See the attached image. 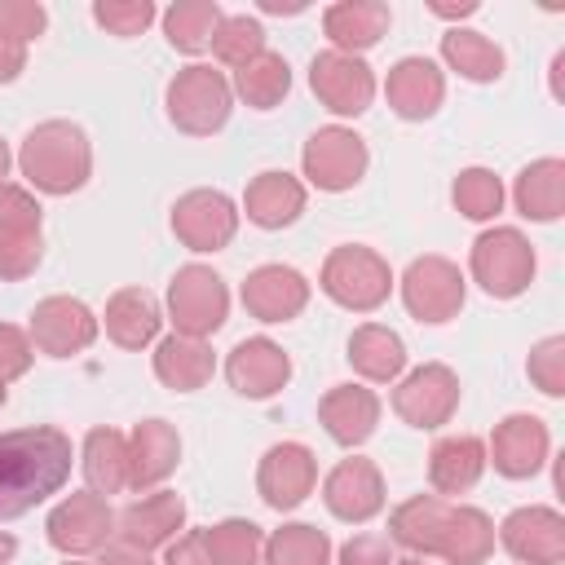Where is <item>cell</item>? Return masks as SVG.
<instances>
[{"label":"cell","instance_id":"cell-1","mask_svg":"<svg viewBox=\"0 0 565 565\" xmlns=\"http://www.w3.org/2000/svg\"><path fill=\"white\" fill-rule=\"evenodd\" d=\"M71 437L53 424L0 433V521H13L57 494L71 477Z\"/></svg>","mask_w":565,"mask_h":565},{"label":"cell","instance_id":"cell-2","mask_svg":"<svg viewBox=\"0 0 565 565\" xmlns=\"http://www.w3.org/2000/svg\"><path fill=\"white\" fill-rule=\"evenodd\" d=\"M18 168L26 177V190L35 194H75L93 177V146L79 124L71 119H44L35 124L18 146Z\"/></svg>","mask_w":565,"mask_h":565},{"label":"cell","instance_id":"cell-3","mask_svg":"<svg viewBox=\"0 0 565 565\" xmlns=\"http://www.w3.org/2000/svg\"><path fill=\"white\" fill-rule=\"evenodd\" d=\"M318 287L327 300H335L349 313H375L393 296V269L388 260L366 243H340L327 252Z\"/></svg>","mask_w":565,"mask_h":565},{"label":"cell","instance_id":"cell-4","mask_svg":"<svg viewBox=\"0 0 565 565\" xmlns=\"http://www.w3.org/2000/svg\"><path fill=\"white\" fill-rule=\"evenodd\" d=\"M534 269H539V256L530 247V238L516 230V225H490L472 238V252H468V274L472 282L494 296V300H516L530 282H534Z\"/></svg>","mask_w":565,"mask_h":565},{"label":"cell","instance_id":"cell-5","mask_svg":"<svg viewBox=\"0 0 565 565\" xmlns=\"http://www.w3.org/2000/svg\"><path fill=\"white\" fill-rule=\"evenodd\" d=\"M163 106H168V119H172L177 132L212 137V132L225 128V119L234 110V88H230V79L221 71H212L203 62H190L168 79Z\"/></svg>","mask_w":565,"mask_h":565},{"label":"cell","instance_id":"cell-6","mask_svg":"<svg viewBox=\"0 0 565 565\" xmlns=\"http://www.w3.org/2000/svg\"><path fill=\"white\" fill-rule=\"evenodd\" d=\"M168 318L177 327V335L190 340H207L225 327L230 318V287L212 265H181L168 282Z\"/></svg>","mask_w":565,"mask_h":565},{"label":"cell","instance_id":"cell-7","mask_svg":"<svg viewBox=\"0 0 565 565\" xmlns=\"http://www.w3.org/2000/svg\"><path fill=\"white\" fill-rule=\"evenodd\" d=\"M397 287H402L406 313L415 322H428V327H441V322L459 318L463 296H468V278L446 256H415Z\"/></svg>","mask_w":565,"mask_h":565},{"label":"cell","instance_id":"cell-8","mask_svg":"<svg viewBox=\"0 0 565 565\" xmlns=\"http://www.w3.org/2000/svg\"><path fill=\"white\" fill-rule=\"evenodd\" d=\"M366 163H371L366 141L353 128H344V124H327V128L309 132V141L300 150L305 181L318 185V190H327V194L353 190L366 177Z\"/></svg>","mask_w":565,"mask_h":565},{"label":"cell","instance_id":"cell-9","mask_svg":"<svg viewBox=\"0 0 565 565\" xmlns=\"http://www.w3.org/2000/svg\"><path fill=\"white\" fill-rule=\"evenodd\" d=\"M459 397H463L459 375L446 362H424V366H415L411 375L397 380V388H393V415L402 424H411V428L433 433V428H441V424L455 419Z\"/></svg>","mask_w":565,"mask_h":565},{"label":"cell","instance_id":"cell-10","mask_svg":"<svg viewBox=\"0 0 565 565\" xmlns=\"http://www.w3.org/2000/svg\"><path fill=\"white\" fill-rule=\"evenodd\" d=\"M44 534H49V543H53L62 556H71V561L97 556V552L115 539V508H110L102 494H93V490L66 494V499L49 512Z\"/></svg>","mask_w":565,"mask_h":565},{"label":"cell","instance_id":"cell-11","mask_svg":"<svg viewBox=\"0 0 565 565\" xmlns=\"http://www.w3.org/2000/svg\"><path fill=\"white\" fill-rule=\"evenodd\" d=\"M238 203L225 190H185L172 203V234L190 252H221L238 234Z\"/></svg>","mask_w":565,"mask_h":565},{"label":"cell","instance_id":"cell-12","mask_svg":"<svg viewBox=\"0 0 565 565\" xmlns=\"http://www.w3.org/2000/svg\"><path fill=\"white\" fill-rule=\"evenodd\" d=\"M309 88L340 119H358L375 102V75H371V66L362 57L335 53V49H327V53H318L309 62Z\"/></svg>","mask_w":565,"mask_h":565},{"label":"cell","instance_id":"cell-13","mask_svg":"<svg viewBox=\"0 0 565 565\" xmlns=\"http://www.w3.org/2000/svg\"><path fill=\"white\" fill-rule=\"evenodd\" d=\"M97 331H102L97 313L75 296H44L31 309V327H26L31 344L44 358H75V353L93 349Z\"/></svg>","mask_w":565,"mask_h":565},{"label":"cell","instance_id":"cell-14","mask_svg":"<svg viewBox=\"0 0 565 565\" xmlns=\"http://www.w3.org/2000/svg\"><path fill=\"white\" fill-rule=\"evenodd\" d=\"M318 486V459L305 441H274L256 463V494L274 512L300 508Z\"/></svg>","mask_w":565,"mask_h":565},{"label":"cell","instance_id":"cell-15","mask_svg":"<svg viewBox=\"0 0 565 565\" xmlns=\"http://www.w3.org/2000/svg\"><path fill=\"white\" fill-rule=\"evenodd\" d=\"M547 450H552L547 424L539 415L516 411L494 424V433L486 441V463H494V472L508 481H530L547 463Z\"/></svg>","mask_w":565,"mask_h":565},{"label":"cell","instance_id":"cell-16","mask_svg":"<svg viewBox=\"0 0 565 565\" xmlns=\"http://www.w3.org/2000/svg\"><path fill=\"white\" fill-rule=\"evenodd\" d=\"M499 543L521 565H561L565 561V516L547 503L512 508L499 525Z\"/></svg>","mask_w":565,"mask_h":565},{"label":"cell","instance_id":"cell-17","mask_svg":"<svg viewBox=\"0 0 565 565\" xmlns=\"http://www.w3.org/2000/svg\"><path fill=\"white\" fill-rule=\"evenodd\" d=\"M322 503L331 516L349 521V525H366L371 516L384 512V472L362 459V455H349L340 459L327 481H322Z\"/></svg>","mask_w":565,"mask_h":565},{"label":"cell","instance_id":"cell-18","mask_svg":"<svg viewBox=\"0 0 565 565\" xmlns=\"http://www.w3.org/2000/svg\"><path fill=\"white\" fill-rule=\"evenodd\" d=\"M225 380L238 397H252V402H265L274 397L278 388H287L291 380V358L282 344H274L269 335H247L230 349L225 358Z\"/></svg>","mask_w":565,"mask_h":565},{"label":"cell","instance_id":"cell-19","mask_svg":"<svg viewBox=\"0 0 565 565\" xmlns=\"http://www.w3.org/2000/svg\"><path fill=\"white\" fill-rule=\"evenodd\" d=\"M185 530V499L177 490H146L124 512H115V534L128 547L159 552Z\"/></svg>","mask_w":565,"mask_h":565},{"label":"cell","instance_id":"cell-20","mask_svg":"<svg viewBox=\"0 0 565 565\" xmlns=\"http://www.w3.org/2000/svg\"><path fill=\"white\" fill-rule=\"evenodd\" d=\"M238 296L256 322H291L309 305V278L291 265H256L243 278Z\"/></svg>","mask_w":565,"mask_h":565},{"label":"cell","instance_id":"cell-21","mask_svg":"<svg viewBox=\"0 0 565 565\" xmlns=\"http://www.w3.org/2000/svg\"><path fill=\"white\" fill-rule=\"evenodd\" d=\"M384 97L393 106V115L402 119H433L446 102V75L433 57H397L388 66V79H384Z\"/></svg>","mask_w":565,"mask_h":565},{"label":"cell","instance_id":"cell-22","mask_svg":"<svg viewBox=\"0 0 565 565\" xmlns=\"http://www.w3.org/2000/svg\"><path fill=\"white\" fill-rule=\"evenodd\" d=\"M181 463V437L168 419H141L128 433V490H159Z\"/></svg>","mask_w":565,"mask_h":565},{"label":"cell","instance_id":"cell-23","mask_svg":"<svg viewBox=\"0 0 565 565\" xmlns=\"http://www.w3.org/2000/svg\"><path fill=\"white\" fill-rule=\"evenodd\" d=\"M318 424L344 450L362 446L380 424V397L366 384H331L318 402Z\"/></svg>","mask_w":565,"mask_h":565},{"label":"cell","instance_id":"cell-24","mask_svg":"<svg viewBox=\"0 0 565 565\" xmlns=\"http://www.w3.org/2000/svg\"><path fill=\"white\" fill-rule=\"evenodd\" d=\"M388 26H393V9L384 0H335L322 9V31L335 53L362 57L388 35Z\"/></svg>","mask_w":565,"mask_h":565},{"label":"cell","instance_id":"cell-25","mask_svg":"<svg viewBox=\"0 0 565 565\" xmlns=\"http://www.w3.org/2000/svg\"><path fill=\"white\" fill-rule=\"evenodd\" d=\"M305 203H309L305 181L291 177V172H278V168L256 172L247 181V190H243V212H247V221L256 230H287V225H296Z\"/></svg>","mask_w":565,"mask_h":565},{"label":"cell","instance_id":"cell-26","mask_svg":"<svg viewBox=\"0 0 565 565\" xmlns=\"http://www.w3.org/2000/svg\"><path fill=\"white\" fill-rule=\"evenodd\" d=\"M102 327L110 335V344L137 353L146 344L159 340V327H163V309L159 300L146 291V287H119L110 300H106V313H102Z\"/></svg>","mask_w":565,"mask_h":565},{"label":"cell","instance_id":"cell-27","mask_svg":"<svg viewBox=\"0 0 565 565\" xmlns=\"http://www.w3.org/2000/svg\"><path fill=\"white\" fill-rule=\"evenodd\" d=\"M486 472V441L472 437V433H455V437H441L433 450H428V486L433 494L450 499V494H468Z\"/></svg>","mask_w":565,"mask_h":565},{"label":"cell","instance_id":"cell-28","mask_svg":"<svg viewBox=\"0 0 565 565\" xmlns=\"http://www.w3.org/2000/svg\"><path fill=\"white\" fill-rule=\"evenodd\" d=\"M216 371V353L207 340H190V335H163L154 340V380L172 393H199Z\"/></svg>","mask_w":565,"mask_h":565},{"label":"cell","instance_id":"cell-29","mask_svg":"<svg viewBox=\"0 0 565 565\" xmlns=\"http://www.w3.org/2000/svg\"><path fill=\"white\" fill-rule=\"evenodd\" d=\"M446 516H450V499L441 494H415L406 503L393 508L388 516V543H402L411 556H437L441 534H446Z\"/></svg>","mask_w":565,"mask_h":565},{"label":"cell","instance_id":"cell-30","mask_svg":"<svg viewBox=\"0 0 565 565\" xmlns=\"http://www.w3.org/2000/svg\"><path fill=\"white\" fill-rule=\"evenodd\" d=\"M512 203L525 221H539V225L556 221L565 212V159L547 154V159L525 163L512 181Z\"/></svg>","mask_w":565,"mask_h":565},{"label":"cell","instance_id":"cell-31","mask_svg":"<svg viewBox=\"0 0 565 565\" xmlns=\"http://www.w3.org/2000/svg\"><path fill=\"white\" fill-rule=\"evenodd\" d=\"M344 358H349V366H353L362 380H371V384H393V380H402V371H406V344H402V335H397L393 327H384V322H362V327H353Z\"/></svg>","mask_w":565,"mask_h":565},{"label":"cell","instance_id":"cell-32","mask_svg":"<svg viewBox=\"0 0 565 565\" xmlns=\"http://www.w3.org/2000/svg\"><path fill=\"white\" fill-rule=\"evenodd\" d=\"M79 468H84V481L93 494L110 499L119 490H128V437L119 428H88L84 446H79Z\"/></svg>","mask_w":565,"mask_h":565},{"label":"cell","instance_id":"cell-33","mask_svg":"<svg viewBox=\"0 0 565 565\" xmlns=\"http://www.w3.org/2000/svg\"><path fill=\"white\" fill-rule=\"evenodd\" d=\"M490 552H494V521L481 508L450 503V516H446V534H441L437 556L446 565H486Z\"/></svg>","mask_w":565,"mask_h":565},{"label":"cell","instance_id":"cell-34","mask_svg":"<svg viewBox=\"0 0 565 565\" xmlns=\"http://www.w3.org/2000/svg\"><path fill=\"white\" fill-rule=\"evenodd\" d=\"M441 62H446L455 75L472 79V84H494V79L503 75V66H508L503 49H499L490 35L472 31V26H450V31L441 35Z\"/></svg>","mask_w":565,"mask_h":565},{"label":"cell","instance_id":"cell-35","mask_svg":"<svg viewBox=\"0 0 565 565\" xmlns=\"http://www.w3.org/2000/svg\"><path fill=\"white\" fill-rule=\"evenodd\" d=\"M230 88H234L252 110H274V106L291 93V66H287L282 53L265 49V53H256L252 62H243V66L234 71Z\"/></svg>","mask_w":565,"mask_h":565},{"label":"cell","instance_id":"cell-36","mask_svg":"<svg viewBox=\"0 0 565 565\" xmlns=\"http://www.w3.org/2000/svg\"><path fill=\"white\" fill-rule=\"evenodd\" d=\"M221 18L225 13H221L216 0H177V4L163 9V35H168V44L177 53H190L194 57V53H203L212 44Z\"/></svg>","mask_w":565,"mask_h":565},{"label":"cell","instance_id":"cell-37","mask_svg":"<svg viewBox=\"0 0 565 565\" xmlns=\"http://www.w3.org/2000/svg\"><path fill=\"white\" fill-rule=\"evenodd\" d=\"M203 534V547H207V561L212 565H260V552H265V530L247 516H225Z\"/></svg>","mask_w":565,"mask_h":565},{"label":"cell","instance_id":"cell-38","mask_svg":"<svg viewBox=\"0 0 565 565\" xmlns=\"http://www.w3.org/2000/svg\"><path fill=\"white\" fill-rule=\"evenodd\" d=\"M260 565H331V539L309 521H291L265 539Z\"/></svg>","mask_w":565,"mask_h":565},{"label":"cell","instance_id":"cell-39","mask_svg":"<svg viewBox=\"0 0 565 565\" xmlns=\"http://www.w3.org/2000/svg\"><path fill=\"white\" fill-rule=\"evenodd\" d=\"M455 212L468 221H494L503 212V181L490 168H463L450 185Z\"/></svg>","mask_w":565,"mask_h":565},{"label":"cell","instance_id":"cell-40","mask_svg":"<svg viewBox=\"0 0 565 565\" xmlns=\"http://www.w3.org/2000/svg\"><path fill=\"white\" fill-rule=\"evenodd\" d=\"M207 49L216 53V62H221V66L238 71L243 62H252L256 53H265V26H260V18H247V13H225Z\"/></svg>","mask_w":565,"mask_h":565},{"label":"cell","instance_id":"cell-41","mask_svg":"<svg viewBox=\"0 0 565 565\" xmlns=\"http://www.w3.org/2000/svg\"><path fill=\"white\" fill-rule=\"evenodd\" d=\"M44 238L40 230H4L0 225V282H22L40 269Z\"/></svg>","mask_w":565,"mask_h":565},{"label":"cell","instance_id":"cell-42","mask_svg":"<svg viewBox=\"0 0 565 565\" xmlns=\"http://www.w3.org/2000/svg\"><path fill=\"white\" fill-rule=\"evenodd\" d=\"M154 18H159V9L150 0H97L93 4V22L106 26L110 35H119V40L141 35Z\"/></svg>","mask_w":565,"mask_h":565},{"label":"cell","instance_id":"cell-43","mask_svg":"<svg viewBox=\"0 0 565 565\" xmlns=\"http://www.w3.org/2000/svg\"><path fill=\"white\" fill-rule=\"evenodd\" d=\"M530 384L543 393V397H561L565 393V335H547L530 349Z\"/></svg>","mask_w":565,"mask_h":565},{"label":"cell","instance_id":"cell-44","mask_svg":"<svg viewBox=\"0 0 565 565\" xmlns=\"http://www.w3.org/2000/svg\"><path fill=\"white\" fill-rule=\"evenodd\" d=\"M49 26V9L35 4V0H0V31L13 35L18 44H31L40 40Z\"/></svg>","mask_w":565,"mask_h":565},{"label":"cell","instance_id":"cell-45","mask_svg":"<svg viewBox=\"0 0 565 565\" xmlns=\"http://www.w3.org/2000/svg\"><path fill=\"white\" fill-rule=\"evenodd\" d=\"M40 221H44L40 199L26 185L0 181V225L4 230H40Z\"/></svg>","mask_w":565,"mask_h":565},{"label":"cell","instance_id":"cell-46","mask_svg":"<svg viewBox=\"0 0 565 565\" xmlns=\"http://www.w3.org/2000/svg\"><path fill=\"white\" fill-rule=\"evenodd\" d=\"M31 362H35L31 335L22 327H13V322H0V380L4 384L9 380H22L31 371Z\"/></svg>","mask_w":565,"mask_h":565},{"label":"cell","instance_id":"cell-47","mask_svg":"<svg viewBox=\"0 0 565 565\" xmlns=\"http://www.w3.org/2000/svg\"><path fill=\"white\" fill-rule=\"evenodd\" d=\"M335 565H393V543L384 534H353L340 547Z\"/></svg>","mask_w":565,"mask_h":565},{"label":"cell","instance_id":"cell-48","mask_svg":"<svg viewBox=\"0 0 565 565\" xmlns=\"http://www.w3.org/2000/svg\"><path fill=\"white\" fill-rule=\"evenodd\" d=\"M163 565H212V561H207V547H203V534H199V530L177 534V539L163 547Z\"/></svg>","mask_w":565,"mask_h":565},{"label":"cell","instance_id":"cell-49","mask_svg":"<svg viewBox=\"0 0 565 565\" xmlns=\"http://www.w3.org/2000/svg\"><path fill=\"white\" fill-rule=\"evenodd\" d=\"M22 71H26V44L0 31V84H13Z\"/></svg>","mask_w":565,"mask_h":565},{"label":"cell","instance_id":"cell-50","mask_svg":"<svg viewBox=\"0 0 565 565\" xmlns=\"http://www.w3.org/2000/svg\"><path fill=\"white\" fill-rule=\"evenodd\" d=\"M93 565H154V561H150V552H141V547L106 543V547L97 552V561H93Z\"/></svg>","mask_w":565,"mask_h":565},{"label":"cell","instance_id":"cell-51","mask_svg":"<svg viewBox=\"0 0 565 565\" xmlns=\"http://www.w3.org/2000/svg\"><path fill=\"white\" fill-rule=\"evenodd\" d=\"M437 18H472L477 13V0H463V4H428Z\"/></svg>","mask_w":565,"mask_h":565},{"label":"cell","instance_id":"cell-52","mask_svg":"<svg viewBox=\"0 0 565 565\" xmlns=\"http://www.w3.org/2000/svg\"><path fill=\"white\" fill-rule=\"evenodd\" d=\"M13 556H18V539H13V534H4V530H0V565H9V561H13Z\"/></svg>","mask_w":565,"mask_h":565},{"label":"cell","instance_id":"cell-53","mask_svg":"<svg viewBox=\"0 0 565 565\" xmlns=\"http://www.w3.org/2000/svg\"><path fill=\"white\" fill-rule=\"evenodd\" d=\"M260 9H265V13H300L305 4H300V0H296V4H282V0H260Z\"/></svg>","mask_w":565,"mask_h":565},{"label":"cell","instance_id":"cell-54","mask_svg":"<svg viewBox=\"0 0 565 565\" xmlns=\"http://www.w3.org/2000/svg\"><path fill=\"white\" fill-rule=\"evenodd\" d=\"M9 163H13V154H9V141L0 137V181H9Z\"/></svg>","mask_w":565,"mask_h":565},{"label":"cell","instance_id":"cell-55","mask_svg":"<svg viewBox=\"0 0 565 565\" xmlns=\"http://www.w3.org/2000/svg\"><path fill=\"white\" fill-rule=\"evenodd\" d=\"M393 565H428L424 556H406V561H393Z\"/></svg>","mask_w":565,"mask_h":565},{"label":"cell","instance_id":"cell-56","mask_svg":"<svg viewBox=\"0 0 565 565\" xmlns=\"http://www.w3.org/2000/svg\"><path fill=\"white\" fill-rule=\"evenodd\" d=\"M4 402H9V384L0 380V406H4Z\"/></svg>","mask_w":565,"mask_h":565},{"label":"cell","instance_id":"cell-57","mask_svg":"<svg viewBox=\"0 0 565 565\" xmlns=\"http://www.w3.org/2000/svg\"><path fill=\"white\" fill-rule=\"evenodd\" d=\"M62 565H84V561H71V556H66V561H62Z\"/></svg>","mask_w":565,"mask_h":565}]
</instances>
